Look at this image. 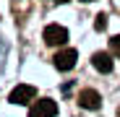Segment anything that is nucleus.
<instances>
[{"label":"nucleus","mask_w":120,"mask_h":117,"mask_svg":"<svg viewBox=\"0 0 120 117\" xmlns=\"http://www.w3.org/2000/svg\"><path fill=\"white\" fill-rule=\"evenodd\" d=\"M42 36H45V42L50 47H60V44L68 42V29L60 26V24H50V26H45V34Z\"/></svg>","instance_id":"obj_1"},{"label":"nucleus","mask_w":120,"mask_h":117,"mask_svg":"<svg viewBox=\"0 0 120 117\" xmlns=\"http://www.w3.org/2000/svg\"><path fill=\"white\" fill-rule=\"evenodd\" d=\"M34 99H37V89L29 86V83H18V86L11 91V96H8L11 104H29V102H34Z\"/></svg>","instance_id":"obj_2"},{"label":"nucleus","mask_w":120,"mask_h":117,"mask_svg":"<svg viewBox=\"0 0 120 117\" xmlns=\"http://www.w3.org/2000/svg\"><path fill=\"white\" fill-rule=\"evenodd\" d=\"M55 114H57V104L52 99H39L29 109V117H55Z\"/></svg>","instance_id":"obj_3"},{"label":"nucleus","mask_w":120,"mask_h":117,"mask_svg":"<svg viewBox=\"0 0 120 117\" xmlns=\"http://www.w3.org/2000/svg\"><path fill=\"white\" fill-rule=\"evenodd\" d=\"M52 60H55V68H57V70H71V68L76 65V60H78V55H76V50L68 47V50H60Z\"/></svg>","instance_id":"obj_4"},{"label":"nucleus","mask_w":120,"mask_h":117,"mask_svg":"<svg viewBox=\"0 0 120 117\" xmlns=\"http://www.w3.org/2000/svg\"><path fill=\"white\" fill-rule=\"evenodd\" d=\"M78 104H81L84 109H99L102 107V96H99L94 89H84L81 94H78Z\"/></svg>","instance_id":"obj_5"},{"label":"nucleus","mask_w":120,"mask_h":117,"mask_svg":"<svg viewBox=\"0 0 120 117\" xmlns=\"http://www.w3.org/2000/svg\"><path fill=\"white\" fill-rule=\"evenodd\" d=\"M91 65H94L99 73H110V70H112V57H110V52H94Z\"/></svg>","instance_id":"obj_6"},{"label":"nucleus","mask_w":120,"mask_h":117,"mask_svg":"<svg viewBox=\"0 0 120 117\" xmlns=\"http://www.w3.org/2000/svg\"><path fill=\"white\" fill-rule=\"evenodd\" d=\"M94 29H97V31H105V29H107V16H105V13H99V16H97Z\"/></svg>","instance_id":"obj_7"},{"label":"nucleus","mask_w":120,"mask_h":117,"mask_svg":"<svg viewBox=\"0 0 120 117\" xmlns=\"http://www.w3.org/2000/svg\"><path fill=\"white\" fill-rule=\"evenodd\" d=\"M110 50H112V55H117V57H120V34L110 39Z\"/></svg>","instance_id":"obj_8"},{"label":"nucleus","mask_w":120,"mask_h":117,"mask_svg":"<svg viewBox=\"0 0 120 117\" xmlns=\"http://www.w3.org/2000/svg\"><path fill=\"white\" fill-rule=\"evenodd\" d=\"M117 117H120V107H117Z\"/></svg>","instance_id":"obj_9"},{"label":"nucleus","mask_w":120,"mask_h":117,"mask_svg":"<svg viewBox=\"0 0 120 117\" xmlns=\"http://www.w3.org/2000/svg\"><path fill=\"white\" fill-rule=\"evenodd\" d=\"M84 3H91V0H84Z\"/></svg>","instance_id":"obj_10"}]
</instances>
